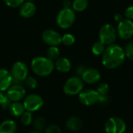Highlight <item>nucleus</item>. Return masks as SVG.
Segmentation results:
<instances>
[{"mask_svg":"<svg viewBox=\"0 0 133 133\" xmlns=\"http://www.w3.org/2000/svg\"><path fill=\"white\" fill-rule=\"evenodd\" d=\"M101 78V74L100 71L94 68L86 69L83 73L81 76V79L83 83L88 84H95L97 83Z\"/></svg>","mask_w":133,"mask_h":133,"instance_id":"nucleus-12","label":"nucleus"},{"mask_svg":"<svg viewBox=\"0 0 133 133\" xmlns=\"http://www.w3.org/2000/svg\"><path fill=\"white\" fill-rule=\"evenodd\" d=\"M44 133H62L61 129L56 125H51L46 127Z\"/></svg>","mask_w":133,"mask_h":133,"instance_id":"nucleus-31","label":"nucleus"},{"mask_svg":"<svg viewBox=\"0 0 133 133\" xmlns=\"http://www.w3.org/2000/svg\"><path fill=\"white\" fill-rule=\"evenodd\" d=\"M59 49L56 46H51L47 51V58L51 60L52 62L56 61L59 58Z\"/></svg>","mask_w":133,"mask_h":133,"instance_id":"nucleus-23","label":"nucleus"},{"mask_svg":"<svg viewBox=\"0 0 133 133\" xmlns=\"http://www.w3.org/2000/svg\"><path fill=\"white\" fill-rule=\"evenodd\" d=\"M125 19H130V20H133V5H130L129 6L125 11Z\"/></svg>","mask_w":133,"mask_h":133,"instance_id":"nucleus-32","label":"nucleus"},{"mask_svg":"<svg viewBox=\"0 0 133 133\" xmlns=\"http://www.w3.org/2000/svg\"><path fill=\"white\" fill-rule=\"evenodd\" d=\"M13 78L11 72L6 69H0V91L5 92L12 85Z\"/></svg>","mask_w":133,"mask_h":133,"instance_id":"nucleus-14","label":"nucleus"},{"mask_svg":"<svg viewBox=\"0 0 133 133\" xmlns=\"http://www.w3.org/2000/svg\"><path fill=\"white\" fill-rule=\"evenodd\" d=\"M115 20L116 21V22H118V23H119V22H121L124 18H123V16L121 14V13H116L115 15Z\"/></svg>","mask_w":133,"mask_h":133,"instance_id":"nucleus-34","label":"nucleus"},{"mask_svg":"<svg viewBox=\"0 0 133 133\" xmlns=\"http://www.w3.org/2000/svg\"><path fill=\"white\" fill-rule=\"evenodd\" d=\"M36 12V6L32 2H23L19 9V14L23 18H30L34 15Z\"/></svg>","mask_w":133,"mask_h":133,"instance_id":"nucleus-15","label":"nucleus"},{"mask_svg":"<svg viewBox=\"0 0 133 133\" xmlns=\"http://www.w3.org/2000/svg\"><path fill=\"white\" fill-rule=\"evenodd\" d=\"M6 95L11 102H19L21 100L25 98L26 90L23 85L12 84L7 90Z\"/></svg>","mask_w":133,"mask_h":133,"instance_id":"nucleus-11","label":"nucleus"},{"mask_svg":"<svg viewBox=\"0 0 133 133\" xmlns=\"http://www.w3.org/2000/svg\"><path fill=\"white\" fill-rule=\"evenodd\" d=\"M104 130L106 133H125L126 131V124L119 117H111L106 121Z\"/></svg>","mask_w":133,"mask_h":133,"instance_id":"nucleus-6","label":"nucleus"},{"mask_svg":"<svg viewBox=\"0 0 133 133\" xmlns=\"http://www.w3.org/2000/svg\"><path fill=\"white\" fill-rule=\"evenodd\" d=\"M23 83L28 89H30V90H34L37 87V79L35 78H34V77H32V76H27L26 79L24 80Z\"/></svg>","mask_w":133,"mask_h":133,"instance_id":"nucleus-28","label":"nucleus"},{"mask_svg":"<svg viewBox=\"0 0 133 133\" xmlns=\"http://www.w3.org/2000/svg\"><path fill=\"white\" fill-rule=\"evenodd\" d=\"M33 126L35 131L41 132L47 127L46 120L43 117H37L33 122Z\"/></svg>","mask_w":133,"mask_h":133,"instance_id":"nucleus-22","label":"nucleus"},{"mask_svg":"<svg viewBox=\"0 0 133 133\" xmlns=\"http://www.w3.org/2000/svg\"><path fill=\"white\" fill-rule=\"evenodd\" d=\"M76 41V38L74 35L72 34H65L62 37V43L65 46H71Z\"/></svg>","mask_w":133,"mask_h":133,"instance_id":"nucleus-27","label":"nucleus"},{"mask_svg":"<svg viewBox=\"0 0 133 133\" xmlns=\"http://www.w3.org/2000/svg\"><path fill=\"white\" fill-rule=\"evenodd\" d=\"M11 101L8 98L6 94L2 91H0V107L3 109H9Z\"/></svg>","mask_w":133,"mask_h":133,"instance_id":"nucleus-26","label":"nucleus"},{"mask_svg":"<svg viewBox=\"0 0 133 133\" xmlns=\"http://www.w3.org/2000/svg\"><path fill=\"white\" fill-rule=\"evenodd\" d=\"M117 34L123 40H129L133 36V21L123 19L118 23L117 26Z\"/></svg>","mask_w":133,"mask_h":133,"instance_id":"nucleus-8","label":"nucleus"},{"mask_svg":"<svg viewBox=\"0 0 133 133\" xmlns=\"http://www.w3.org/2000/svg\"><path fill=\"white\" fill-rule=\"evenodd\" d=\"M55 68L62 73H66L71 70L72 64L66 58H58L55 62Z\"/></svg>","mask_w":133,"mask_h":133,"instance_id":"nucleus-17","label":"nucleus"},{"mask_svg":"<svg viewBox=\"0 0 133 133\" xmlns=\"http://www.w3.org/2000/svg\"><path fill=\"white\" fill-rule=\"evenodd\" d=\"M65 125L67 129L72 132L79 131L83 126V122L80 118L78 117H70L65 122Z\"/></svg>","mask_w":133,"mask_h":133,"instance_id":"nucleus-16","label":"nucleus"},{"mask_svg":"<svg viewBox=\"0 0 133 133\" xmlns=\"http://www.w3.org/2000/svg\"><path fill=\"white\" fill-rule=\"evenodd\" d=\"M88 5V0H74L72 3V7L76 12H83L87 8Z\"/></svg>","mask_w":133,"mask_h":133,"instance_id":"nucleus-21","label":"nucleus"},{"mask_svg":"<svg viewBox=\"0 0 133 133\" xmlns=\"http://www.w3.org/2000/svg\"><path fill=\"white\" fill-rule=\"evenodd\" d=\"M76 20V14L72 9L64 8L57 16V24L62 29L70 27Z\"/></svg>","mask_w":133,"mask_h":133,"instance_id":"nucleus-5","label":"nucleus"},{"mask_svg":"<svg viewBox=\"0 0 133 133\" xmlns=\"http://www.w3.org/2000/svg\"><path fill=\"white\" fill-rule=\"evenodd\" d=\"M84 83L81 77L76 76L66 80L63 86V91L66 95L75 96L79 95L83 90Z\"/></svg>","mask_w":133,"mask_h":133,"instance_id":"nucleus-3","label":"nucleus"},{"mask_svg":"<svg viewBox=\"0 0 133 133\" xmlns=\"http://www.w3.org/2000/svg\"><path fill=\"white\" fill-rule=\"evenodd\" d=\"M0 1H1V0H0Z\"/></svg>","mask_w":133,"mask_h":133,"instance_id":"nucleus-38","label":"nucleus"},{"mask_svg":"<svg viewBox=\"0 0 133 133\" xmlns=\"http://www.w3.org/2000/svg\"><path fill=\"white\" fill-rule=\"evenodd\" d=\"M86 69H87V68H86L84 65H79V66H78V68L76 69V73H77L78 76L81 77L82 74L83 73V72L85 71Z\"/></svg>","mask_w":133,"mask_h":133,"instance_id":"nucleus-33","label":"nucleus"},{"mask_svg":"<svg viewBox=\"0 0 133 133\" xmlns=\"http://www.w3.org/2000/svg\"><path fill=\"white\" fill-rule=\"evenodd\" d=\"M63 4H64V8H70L69 6H70V5H72L71 2H70V1H69V0L65 1Z\"/></svg>","mask_w":133,"mask_h":133,"instance_id":"nucleus-35","label":"nucleus"},{"mask_svg":"<svg viewBox=\"0 0 133 133\" xmlns=\"http://www.w3.org/2000/svg\"><path fill=\"white\" fill-rule=\"evenodd\" d=\"M125 50L118 44L108 45L102 55V64L108 69H117L121 66L125 59Z\"/></svg>","mask_w":133,"mask_h":133,"instance_id":"nucleus-1","label":"nucleus"},{"mask_svg":"<svg viewBox=\"0 0 133 133\" xmlns=\"http://www.w3.org/2000/svg\"><path fill=\"white\" fill-rule=\"evenodd\" d=\"M25 111L30 112H35L39 111L44 105L43 98L38 94H30L24 98L23 103Z\"/></svg>","mask_w":133,"mask_h":133,"instance_id":"nucleus-7","label":"nucleus"},{"mask_svg":"<svg viewBox=\"0 0 133 133\" xmlns=\"http://www.w3.org/2000/svg\"><path fill=\"white\" fill-rule=\"evenodd\" d=\"M24 1L25 0H4V2L8 6L12 7V8L19 7L24 2Z\"/></svg>","mask_w":133,"mask_h":133,"instance_id":"nucleus-30","label":"nucleus"},{"mask_svg":"<svg viewBox=\"0 0 133 133\" xmlns=\"http://www.w3.org/2000/svg\"><path fill=\"white\" fill-rule=\"evenodd\" d=\"M79 101L86 106H91L100 101V96L97 90H85L79 94Z\"/></svg>","mask_w":133,"mask_h":133,"instance_id":"nucleus-9","label":"nucleus"},{"mask_svg":"<svg viewBox=\"0 0 133 133\" xmlns=\"http://www.w3.org/2000/svg\"><path fill=\"white\" fill-rule=\"evenodd\" d=\"M28 133H41V132H37V131H33V132H30Z\"/></svg>","mask_w":133,"mask_h":133,"instance_id":"nucleus-36","label":"nucleus"},{"mask_svg":"<svg viewBox=\"0 0 133 133\" xmlns=\"http://www.w3.org/2000/svg\"><path fill=\"white\" fill-rule=\"evenodd\" d=\"M109 85L106 83H102L98 85L97 88V92L100 96L99 103L104 104L108 101V93H109Z\"/></svg>","mask_w":133,"mask_h":133,"instance_id":"nucleus-18","label":"nucleus"},{"mask_svg":"<svg viewBox=\"0 0 133 133\" xmlns=\"http://www.w3.org/2000/svg\"><path fill=\"white\" fill-rule=\"evenodd\" d=\"M20 122L23 125H30L33 122V116L32 113L30 111H25L23 114L20 116Z\"/></svg>","mask_w":133,"mask_h":133,"instance_id":"nucleus-25","label":"nucleus"},{"mask_svg":"<svg viewBox=\"0 0 133 133\" xmlns=\"http://www.w3.org/2000/svg\"><path fill=\"white\" fill-rule=\"evenodd\" d=\"M10 114L14 117H20L25 111L24 106L20 102H12L9 107Z\"/></svg>","mask_w":133,"mask_h":133,"instance_id":"nucleus-20","label":"nucleus"},{"mask_svg":"<svg viewBox=\"0 0 133 133\" xmlns=\"http://www.w3.org/2000/svg\"><path fill=\"white\" fill-rule=\"evenodd\" d=\"M42 39L50 46H58L62 43V36L54 30H46L42 34Z\"/></svg>","mask_w":133,"mask_h":133,"instance_id":"nucleus-13","label":"nucleus"},{"mask_svg":"<svg viewBox=\"0 0 133 133\" xmlns=\"http://www.w3.org/2000/svg\"><path fill=\"white\" fill-rule=\"evenodd\" d=\"M117 30L116 28L109 23H106L102 26L99 31V41H101L104 45H111L114 44L117 38Z\"/></svg>","mask_w":133,"mask_h":133,"instance_id":"nucleus-4","label":"nucleus"},{"mask_svg":"<svg viewBox=\"0 0 133 133\" xmlns=\"http://www.w3.org/2000/svg\"><path fill=\"white\" fill-rule=\"evenodd\" d=\"M10 72L13 79L23 83L28 76V68L24 62H16L13 64Z\"/></svg>","mask_w":133,"mask_h":133,"instance_id":"nucleus-10","label":"nucleus"},{"mask_svg":"<svg viewBox=\"0 0 133 133\" xmlns=\"http://www.w3.org/2000/svg\"><path fill=\"white\" fill-rule=\"evenodd\" d=\"M31 1H33V0H27V2H31Z\"/></svg>","mask_w":133,"mask_h":133,"instance_id":"nucleus-37","label":"nucleus"},{"mask_svg":"<svg viewBox=\"0 0 133 133\" xmlns=\"http://www.w3.org/2000/svg\"><path fill=\"white\" fill-rule=\"evenodd\" d=\"M105 48L104 44H103L101 41H97L92 46V52L95 55H102Z\"/></svg>","mask_w":133,"mask_h":133,"instance_id":"nucleus-24","label":"nucleus"},{"mask_svg":"<svg viewBox=\"0 0 133 133\" xmlns=\"http://www.w3.org/2000/svg\"><path fill=\"white\" fill-rule=\"evenodd\" d=\"M16 129V123L11 119L5 120L0 124V133H15Z\"/></svg>","mask_w":133,"mask_h":133,"instance_id":"nucleus-19","label":"nucleus"},{"mask_svg":"<svg viewBox=\"0 0 133 133\" xmlns=\"http://www.w3.org/2000/svg\"><path fill=\"white\" fill-rule=\"evenodd\" d=\"M124 50H125V57H127L129 59L133 61V41L129 43Z\"/></svg>","mask_w":133,"mask_h":133,"instance_id":"nucleus-29","label":"nucleus"},{"mask_svg":"<svg viewBox=\"0 0 133 133\" xmlns=\"http://www.w3.org/2000/svg\"><path fill=\"white\" fill-rule=\"evenodd\" d=\"M55 63L47 57L38 56L31 62V69L38 76H48L54 71Z\"/></svg>","mask_w":133,"mask_h":133,"instance_id":"nucleus-2","label":"nucleus"}]
</instances>
